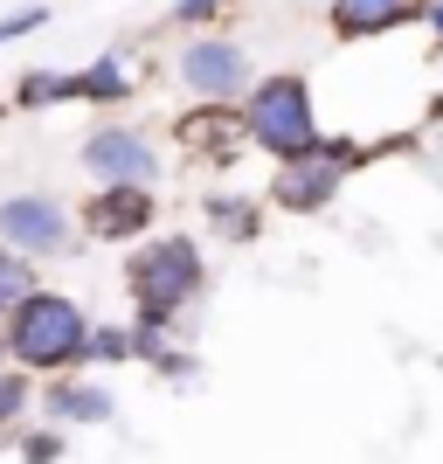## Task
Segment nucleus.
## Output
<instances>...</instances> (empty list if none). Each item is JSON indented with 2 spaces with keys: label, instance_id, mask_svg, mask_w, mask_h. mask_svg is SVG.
Listing matches in <instances>:
<instances>
[{
  "label": "nucleus",
  "instance_id": "obj_1",
  "mask_svg": "<svg viewBox=\"0 0 443 464\" xmlns=\"http://www.w3.org/2000/svg\"><path fill=\"white\" fill-rule=\"evenodd\" d=\"M7 361L21 374H70L83 368V340H91V319H83L77 298H63V291H28L7 319Z\"/></svg>",
  "mask_w": 443,
  "mask_h": 464
},
{
  "label": "nucleus",
  "instance_id": "obj_2",
  "mask_svg": "<svg viewBox=\"0 0 443 464\" xmlns=\"http://www.w3.org/2000/svg\"><path fill=\"white\" fill-rule=\"evenodd\" d=\"M243 139L250 146H264V153H277V160H298V153H312L319 146V118H312V91H305V77H264L250 97H243Z\"/></svg>",
  "mask_w": 443,
  "mask_h": 464
},
{
  "label": "nucleus",
  "instance_id": "obj_3",
  "mask_svg": "<svg viewBox=\"0 0 443 464\" xmlns=\"http://www.w3.org/2000/svg\"><path fill=\"white\" fill-rule=\"evenodd\" d=\"M201 277H208V264H201V250H194L188 236H167V243H146V250L132 256V271H125V291L139 298V326H167L180 305H188L194 291H201Z\"/></svg>",
  "mask_w": 443,
  "mask_h": 464
},
{
  "label": "nucleus",
  "instance_id": "obj_4",
  "mask_svg": "<svg viewBox=\"0 0 443 464\" xmlns=\"http://www.w3.org/2000/svg\"><path fill=\"white\" fill-rule=\"evenodd\" d=\"M353 167H361V146H347V139H319L312 153L277 160V180H270V194H277V208L312 215V208H326L332 194H340V180H347Z\"/></svg>",
  "mask_w": 443,
  "mask_h": 464
},
{
  "label": "nucleus",
  "instance_id": "obj_5",
  "mask_svg": "<svg viewBox=\"0 0 443 464\" xmlns=\"http://www.w3.org/2000/svg\"><path fill=\"white\" fill-rule=\"evenodd\" d=\"M0 250L7 256H49V250H70V215H63L56 194H7L0 201Z\"/></svg>",
  "mask_w": 443,
  "mask_h": 464
},
{
  "label": "nucleus",
  "instance_id": "obj_6",
  "mask_svg": "<svg viewBox=\"0 0 443 464\" xmlns=\"http://www.w3.org/2000/svg\"><path fill=\"white\" fill-rule=\"evenodd\" d=\"M83 167H91L97 188H146L159 174V153H153V139L132 132V125H97L83 139Z\"/></svg>",
  "mask_w": 443,
  "mask_h": 464
},
{
  "label": "nucleus",
  "instance_id": "obj_7",
  "mask_svg": "<svg viewBox=\"0 0 443 464\" xmlns=\"http://www.w3.org/2000/svg\"><path fill=\"white\" fill-rule=\"evenodd\" d=\"M243 77H250V63H243V49L222 35H201L180 49V83H188L201 104H229V97H243Z\"/></svg>",
  "mask_w": 443,
  "mask_h": 464
},
{
  "label": "nucleus",
  "instance_id": "obj_8",
  "mask_svg": "<svg viewBox=\"0 0 443 464\" xmlns=\"http://www.w3.org/2000/svg\"><path fill=\"white\" fill-rule=\"evenodd\" d=\"M146 222H153V194H146V188H97V201H91V236L125 243V236H139Z\"/></svg>",
  "mask_w": 443,
  "mask_h": 464
},
{
  "label": "nucleus",
  "instance_id": "obj_9",
  "mask_svg": "<svg viewBox=\"0 0 443 464\" xmlns=\"http://www.w3.org/2000/svg\"><path fill=\"white\" fill-rule=\"evenodd\" d=\"M423 14V0H332V35H388V28H402V21Z\"/></svg>",
  "mask_w": 443,
  "mask_h": 464
},
{
  "label": "nucleus",
  "instance_id": "obj_10",
  "mask_svg": "<svg viewBox=\"0 0 443 464\" xmlns=\"http://www.w3.org/2000/svg\"><path fill=\"white\" fill-rule=\"evenodd\" d=\"M42 409H49V423H104V416H111V395L91 388V382H70V374H49Z\"/></svg>",
  "mask_w": 443,
  "mask_h": 464
},
{
  "label": "nucleus",
  "instance_id": "obj_11",
  "mask_svg": "<svg viewBox=\"0 0 443 464\" xmlns=\"http://www.w3.org/2000/svg\"><path fill=\"white\" fill-rule=\"evenodd\" d=\"M63 97H77V77H70V70H28V77L14 83V104H28V111H35V104H63Z\"/></svg>",
  "mask_w": 443,
  "mask_h": 464
},
{
  "label": "nucleus",
  "instance_id": "obj_12",
  "mask_svg": "<svg viewBox=\"0 0 443 464\" xmlns=\"http://www.w3.org/2000/svg\"><path fill=\"white\" fill-rule=\"evenodd\" d=\"M125 91H132V77H125V63H118V56H97L91 70L77 77V97H97V104H104V97H125Z\"/></svg>",
  "mask_w": 443,
  "mask_h": 464
},
{
  "label": "nucleus",
  "instance_id": "obj_13",
  "mask_svg": "<svg viewBox=\"0 0 443 464\" xmlns=\"http://www.w3.org/2000/svg\"><path fill=\"white\" fill-rule=\"evenodd\" d=\"M83 361H97V368L132 361V326H91V340H83Z\"/></svg>",
  "mask_w": 443,
  "mask_h": 464
},
{
  "label": "nucleus",
  "instance_id": "obj_14",
  "mask_svg": "<svg viewBox=\"0 0 443 464\" xmlns=\"http://www.w3.org/2000/svg\"><path fill=\"white\" fill-rule=\"evenodd\" d=\"M28 291H35V271H28L21 256L0 250V319H14V305L28 298Z\"/></svg>",
  "mask_w": 443,
  "mask_h": 464
},
{
  "label": "nucleus",
  "instance_id": "obj_15",
  "mask_svg": "<svg viewBox=\"0 0 443 464\" xmlns=\"http://www.w3.org/2000/svg\"><path fill=\"white\" fill-rule=\"evenodd\" d=\"M208 215H215V222H222V229L236 236V243H250V236H256V215L243 208V201H222V194H215V201H208Z\"/></svg>",
  "mask_w": 443,
  "mask_h": 464
},
{
  "label": "nucleus",
  "instance_id": "obj_16",
  "mask_svg": "<svg viewBox=\"0 0 443 464\" xmlns=\"http://www.w3.org/2000/svg\"><path fill=\"white\" fill-rule=\"evenodd\" d=\"M21 409H28V374H21V368H7V374H0V430L14 423Z\"/></svg>",
  "mask_w": 443,
  "mask_h": 464
},
{
  "label": "nucleus",
  "instance_id": "obj_17",
  "mask_svg": "<svg viewBox=\"0 0 443 464\" xmlns=\"http://www.w3.org/2000/svg\"><path fill=\"white\" fill-rule=\"evenodd\" d=\"M21 458H28V464H49V458H63V430H35V437L21 444Z\"/></svg>",
  "mask_w": 443,
  "mask_h": 464
},
{
  "label": "nucleus",
  "instance_id": "obj_18",
  "mask_svg": "<svg viewBox=\"0 0 443 464\" xmlns=\"http://www.w3.org/2000/svg\"><path fill=\"white\" fill-rule=\"evenodd\" d=\"M42 21H49V7H21V14H7V21H0V42H14V35H35Z\"/></svg>",
  "mask_w": 443,
  "mask_h": 464
},
{
  "label": "nucleus",
  "instance_id": "obj_19",
  "mask_svg": "<svg viewBox=\"0 0 443 464\" xmlns=\"http://www.w3.org/2000/svg\"><path fill=\"white\" fill-rule=\"evenodd\" d=\"M222 0H174V21H208Z\"/></svg>",
  "mask_w": 443,
  "mask_h": 464
},
{
  "label": "nucleus",
  "instance_id": "obj_20",
  "mask_svg": "<svg viewBox=\"0 0 443 464\" xmlns=\"http://www.w3.org/2000/svg\"><path fill=\"white\" fill-rule=\"evenodd\" d=\"M0 374H7V340H0Z\"/></svg>",
  "mask_w": 443,
  "mask_h": 464
}]
</instances>
